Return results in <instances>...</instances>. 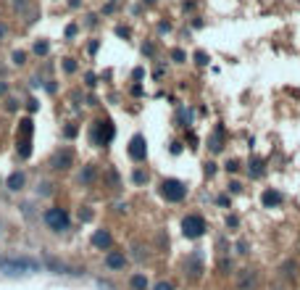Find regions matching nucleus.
Wrapping results in <instances>:
<instances>
[{"instance_id": "nucleus-6", "label": "nucleus", "mask_w": 300, "mask_h": 290, "mask_svg": "<svg viewBox=\"0 0 300 290\" xmlns=\"http://www.w3.org/2000/svg\"><path fill=\"white\" fill-rule=\"evenodd\" d=\"M234 285H237V290H256V285H258V272H256V269H240Z\"/></svg>"}, {"instance_id": "nucleus-24", "label": "nucleus", "mask_w": 300, "mask_h": 290, "mask_svg": "<svg viewBox=\"0 0 300 290\" xmlns=\"http://www.w3.org/2000/svg\"><path fill=\"white\" fill-rule=\"evenodd\" d=\"M195 61H198V64H208V58H205V53H195Z\"/></svg>"}, {"instance_id": "nucleus-11", "label": "nucleus", "mask_w": 300, "mask_h": 290, "mask_svg": "<svg viewBox=\"0 0 300 290\" xmlns=\"http://www.w3.org/2000/svg\"><path fill=\"white\" fill-rule=\"evenodd\" d=\"M261 201H263V206H266V208L282 206V193H277V190H266V193L261 195Z\"/></svg>"}, {"instance_id": "nucleus-18", "label": "nucleus", "mask_w": 300, "mask_h": 290, "mask_svg": "<svg viewBox=\"0 0 300 290\" xmlns=\"http://www.w3.org/2000/svg\"><path fill=\"white\" fill-rule=\"evenodd\" d=\"M263 172V161H258V159H253V169H250V174L253 177H258Z\"/></svg>"}, {"instance_id": "nucleus-15", "label": "nucleus", "mask_w": 300, "mask_h": 290, "mask_svg": "<svg viewBox=\"0 0 300 290\" xmlns=\"http://www.w3.org/2000/svg\"><path fill=\"white\" fill-rule=\"evenodd\" d=\"M129 287L132 290H148V277H145V274H132V277H129Z\"/></svg>"}, {"instance_id": "nucleus-27", "label": "nucleus", "mask_w": 300, "mask_h": 290, "mask_svg": "<svg viewBox=\"0 0 300 290\" xmlns=\"http://www.w3.org/2000/svg\"><path fill=\"white\" fill-rule=\"evenodd\" d=\"M11 3H13V6H19V8H21V6H26V0H11Z\"/></svg>"}, {"instance_id": "nucleus-7", "label": "nucleus", "mask_w": 300, "mask_h": 290, "mask_svg": "<svg viewBox=\"0 0 300 290\" xmlns=\"http://www.w3.org/2000/svg\"><path fill=\"white\" fill-rule=\"evenodd\" d=\"M71 164H74V153H71L69 148H61L58 153L53 156V161H50V166H53V169H58V172H66Z\"/></svg>"}, {"instance_id": "nucleus-12", "label": "nucleus", "mask_w": 300, "mask_h": 290, "mask_svg": "<svg viewBox=\"0 0 300 290\" xmlns=\"http://www.w3.org/2000/svg\"><path fill=\"white\" fill-rule=\"evenodd\" d=\"M187 272H189V277H193V280H200V274H203V264H200V258H198V256H189V258H187Z\"/></svg>"}, {"instance_id": "nucleus-25", "label": "nucleus", "mask_w": 300, "mask_h": 290, "mask_svg": "<svg viewBox=\"0 0 300 290\" xmlns=\"http://www.w3.org/2000/svg\"><path fill=\"white\" fill-rule=\"evenodd\" d=\"M79 217H82L85 222H90L92 219V211H79Z\"/></svg>"}, {"instance_id": "nucleus-1", "label": "nucleus", "mask_w": 300, "mask_h": 290, "mask_svg": "<svg viewBox=\"0 0 300 290\" xmlns=\"http://www.w3.org/2000/svg\"><path fill=\"white\" fill-rule=\"evenodd\" d=\"M37 264L35 261H26V258H0V272L8 274V277H19V274L32 272Z\"/></svg>"}, {"instance_id": "nucleus-8", "label": "nucleus", "mask_w": 300, "mask_h": 290, "mask_svg": "<svg viewBox=\"0 0 300 290\" xmlns=\"http://www.w3.org/2000/svg\"><path fill=\"white\" fill-rule=\"evenodd\" d=\"M103 264H105V269H111V272H121V269L126 267V256H124L121 251H108L105 258H103Z\"/></svg>"}, {"instance_id": "nucleus-2", "label": "nucleus", "mask_w": 300, "mask_h": 290, "mask_svg": "<svg viewBox=\"0 0 300 290\" xmlns=\"http://www.w3.org/2000/svg\"><path fill=\"white\" fill-rule=\"evenodd\" d=\"M161 195L166 198L169 203H179V201H184L187 188H184V182H179V179H163L161 182Z\"/></svg>"}, {"instance_id": "nucleus-13", "label": "nucleus", "mask_w": 300, "mask_h": 290, "mask_svg": "<svg viewBox=\"0 0 300 290\" xmlns=\"http://www.w3.org/2000/svg\"><path fill=\"white\" fill-rule=\"evenodd\" d=\"M279 274H282L284 280H295V274H297V261H292V258H290V261H284V264L279 267Z\"/></svg>"}, {"instance_id": "nucleus-17", "label": "nucleus", "mask_w": 300, "mask_h": 290, "mask_svg": "<svg viewBox=\"0 0 300 290\" xmlns=\"http://www.w3.org/2000/svg\"><path fill=\"white\" fill-rule=\"evenodd\" d=\"M47 50H50V45H47L45 40H37V42H35V53H37V56H45Z\"/></svg>"}, {"instance_id": "nucleus-10", "label": "nucleus", "mask_w": 300, "mask_h": 290, "mask_svg": "<svg viewBox=\"0 0 300 290\" xmlns=\"http://www.w3.org/2000/svg\"><path fill=\"white\" fill-rule=\"evenodd\" d=\"M111 243H114V238H111L108 230H98L92 235V246L95 248H111Z\"/></svg>"}, {"instance_id": "nucleus-21", "label": "nucleus", "mask_w": 300, "mask_h": 290, "mask_svg": "<svg viewBox=\"0 0 300 290\" xmlns=\"http://www.w3.org/2000/svg\"><path fill=\"white\" fill-rule=\"evenodd\" d=\"M134 182H137V185H142V182H148V174L142 172V169H137V172H134Z\"/></svg>"}, {"instance_id": "nucleus-20", "label": "nucleus", "mask_w": 300, "mask_h": 290, "mask_svg": "<svg viewBox=\"0 0 300 290\" xmlns=\"http://www.w3.org/2000/svg\"><path fill=\"white\" fill-rule=\"evenodd\" d=\"M153 290H174V285L166 282V280H161V282H155V285H153Z\"/></svg>"}, {"instance_id": "nucleus-26", "label": "nucleus", "mask_w": 300, "mask_h": 290, "mask_svg": "<svg viewBox=\"0 0 300 290\" xmlns=\"http://www.w3.org/2000/svg\"><path fill=\"white\" fill-rule=\"evenodd\" d=\"M6 35H8V27H6V24H3V21H0V40H3V37H6Z\"/></svg>"}, {"instance_id": "nucleus-9", "label": "nucleus", "mask_w": 300, "mask_h": 290, "mask_svg": "<svg viewBox=\"0 0 300 290\" xmlns=\"http://www.w3.org/2000/svg\"><path fill=\"white\" fill-rule=\"evenodd\" d=\"M129 156H132L134 161H145L148 145H145V137H142V135H134V137H132V143H129Z\"/></svg>"}, {"instance_id": "nucleus-23", "label": "nucleus", "mask_w": 300, "mask_h": 290, "mask_svg": "<svg viewBox=\"0 0 300 290\" xmlns=\"http://www.w3.org/2000/svg\"><path fill=\"white\" fill-rule=\"evenodd\" d=\"M171 58L177 61V64H182V61H184V53H182V50H174V53H171Z\"/></svg>"}, {"instance_id": "nucleus-28", "label": "nucleus", "mask_w": 300, "mask_h": 290, "mask_svg": "<svg viewBox=\"0 0 300 290\" xmlns=\"http://www.w3.org/2000/svg\"><path fill=\"white\" fill-rule=\"evenodd\" d=\"M6 90H8L6 85H0V95H6Z\"/></svg>"}, {"instance_id": "nucleus-19", "label": "nucleus", "mask_w": 300, "mask_h": 290, "mask_svg": "<svg viewBox=\"0 0 300 290\" xmlns=\"http://www.w3.org/2000/svg\"><path fill=\"white\" fill-rule=\"evenodd\" d=\"M11 58H13V64H16V66H21L24 61H26V53H24V50H16V53H13Z\"/></svg>"}, {"instance_id": "nucleus-5", "label": "nucleus", "mask_w": 300, "mask_h": 290, "mask_svg": "<svg viewBox=\"0 0 300 290\" xmlns=\"http://www.w3.org/2000/svg\"><path fill=\"white\" fill-rule=\"evenodd\" d=\"M19 156L21 159L32 156V119H21V127H19Z\"/></svg>"}, {"instance_id": "nucleus-14", "label": "nucleus", "mask_w": 300, "mask_h": 290, "mask_svg": "<svg viewBox=\"0 0 300 290\" xmlns=\"http://www.w3.org/2000/svg\"><path fill=\"white\" fill-rule=\"evenodd\" d=\"M24 182H26V179H24L21 172H13V174L8 177V190H13V193H16V190H21V188H24Z\"/></svg>"}, {"instance_id": "nucleus-16", "label": "nucleus", "mask_w": 300, "mask_h": 290, "mask_svg": "<svg viewBox=\"0 0 300 290\" xmlns=\"http://www.w3.org/2000/svg\"><path fill=\"white\" fill-rule=\"evenodd\" d=\"M92 179H95V166H85L82 174H79V182H85V185H90Z\"/></svg>"}, {"instance_id": "nucleus-22", "label": "nucleus", "mask_w": 300, "mask_h": 290, "mask_svg": "<svg viewBox=\"0 0 300 290\" xmlns=\"http://www.w3.org/2000/svg\"><path fill=\"white\" fill-rule=\"evenodd\" d=\"M63 69H66L69 74H71V71H76V64H74V58H66V64H63Z\"/></svg>"}, {"instance_id": "nucleus-3", "label": "nucleus", "mask_w": 300, "mask_h": 290, "mask_svg": "<svg viewBox=\"0 0 300 290\" xmlns=\"http://www.w3.org/2000/svg\"><path fill=\"white\" fill-rule=\"evenodd\" d=\"M182 232H184V238H189V240L200 238V235L205 232V219L198 217V214H187V217L182 219Z\"/></svg>"}, {"instance_id": "nucleus-4", "label": "nucleus", "mask_w": 300, "mask_h": 290, "mask_svg": "<svg viewBox=\"0 0 300 290\" xmlns=\"http://www.w3.org/2000/svg\"><path fill=\"white\" fill-rule=\"evenodd\" d=\"M45 224L50 227L53 232H63V230H69V214L63 208H47L45 211Z\"/></svg>"}]
</instances>
